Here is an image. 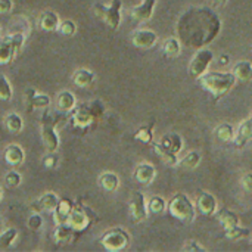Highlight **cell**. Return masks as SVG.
<instances>
[{
    "instance_id": "obj_1",
    "label": "cell",
    "mask_w": 252,
    "mask_h": 252,
    "mask_svg": "<svg viewBox=\"0 0 252 252\" xmlns=\"http://www.w3.org/2000/svg\"><path fill=\"white\" fill-rule=\"evenodd\" d=\"M221 19L211 6H190L177 19L176 32L182 44L201 49L211 44L221 32Z\"/></svg>"
},
{
    "instance_id": "obj_2",
    "label": "cell",
    "mask_w": 252,
    "mask_h": 252,
    "mask_svg": "<svg viewBox=\"0 0 252 252\" xmlns=\"http://www.w3.org/2000/svg\"><path fill=\"white\" fill-rule=\"evenodd\" d=\"M238 78L232 71H207L201 78H198L199 86L211 93L214 99H221L226 96L236 84Z\"/></svg>"
},
{
    "instance_id": "obj_3",
    "label": "cell",
    "mask_w": 252,
    "mask_h": 252,
    "mask_svg": "<svg viewBox=\"0 0 252 252\" xmlns=\"http://www.w3.org/2000/svg\"><path fill=\"white\" fill-rule=\"evenodd\" d=\"M167 208H168L170 214L176 220H179V221H182L185 224H190V223L195 221V217H196V205L183 192H179V193L173 195V198L167 204Z\"/></svg>"
},
{
    "instance_id": "obj_4",
    "label": "cell",
    "mask_w": 252,
    "mask_h": 252,
    "mask_svg": "<svg viewBox=\"0 0 252 252\" xmlns=\"http://www.w3.org/2000/svg\"><path fill=\"white\" fill-rule=\"evenodd\" d=\"M96 220H97L96 214L89 207H86L83 204H75L69 214L68 224L75 230V235L78 236L80 233L86 232Z\"/></svg>"
},
{
    "instance_id": "obj_5",
    "label": "cell",
    "mask_w": 252,
    "mask_h": 252,
    "mask_svg": "<svg viewBox=\"0 0 252 252\" xmlns=\"http://www.w3.org/2000/svg\"><path fill=\"white\" fill-rule=\"evenodd\" d=\"M121 7H123V1L121 0H112L109 4L96 3L93 6V12L109 28L118 30V27L121 24Z\"/></svg>"
},
{
    "instance_id": "obj_6",
    "label": "cell",
    "mask_w": 252,
    "mask_h": 252,
    "mask_svg": "<svg viewBox=\"0 0 252 252\" xmlns=\"http://www.w3.org/2000/svg\"><path fill=\"white\" fill-rule=\"evenodd\" d=\"M25 37L21 32H13L0 40V65H6L21 52Z\"/></svg>"
},
{
    "instance_id": "obj_7",
    "label": "cell",
    "mask_w": 252,
    "mask_h": 252,
    "mask_svg": "<svg viewBox=\"0 0 252 252\" xmlns=\"http://www.w3.org/2000/svg\"><path fill=\"white\" fill-rule=\"evenodd\" d=\"M41 127H40V134H41V143L46 148L47 152H56L59 148V137L55 130L56 120L49 114L44 112L41 115Z\"/></svg>"
},
{
    "instance_id": "obj_8",
    "label": "cell",
    "mask_w": 252,
    "mask_h": 252,
    "mask_svg": "<svg viewBox=\"0 0 252 252\" xmlns=\"http://www.w3.org/2000/svg\"><path fill=\"white\" fill-rule=\"evenodd\" d=\"M100 244L106 251L117 252L123 251L124 248H127V245L130 244V235L126 229L123 227H114L106 230L102 238H100Z\"/></svg>"
},
{
    "instance_id": "obj_9",
    "label": "cell",
    "mask_w": 252,
    "mask_h": 252,
    "mask_svg": "<svg viewBox=\"0 0 252 252\" xmlns=\"http://www.w3.org/2000/svg\"><path fill=\"white\" fill-rule=\"evenodd\" d=\"M214 61V53L208 47L196 49V53L192 56L189 63V75L195 80L201 78L210 68L211 62Z\"/></svg>"
},
{
    "instance_id": "obj_10",
    "label": "cell",
    "mask_w": 252,
    "mask_h": 252,
    "mask_svg": "<svg viewBox=\"0 0 252 252\" xmlns=\"http://www.w3.org/2000/svg\"><path fill=\"white\" fill-rule=\"evenodd\" d=\"M130 216L134 223H142L148 219V205H146V198L143 192L137 190L133 193V198L130 201Z\"/></svg>"
},
{
    "instance_id": "obj_11",
    "label": "cell",
    "mask_w": 252,
    "mask_h": 252,
    "mask_svg": "<svg viewBox=\"0 0 252 252\" xmlns=\"http://www.w3.org/2000/svg\"><path fill=\"white\" fill-rule=\"evenodd\" d=\"M198 211L204 216V217H211V216H216L217 210H219V202L216 199V196L207 190H202L199 192L198 198H196V202H195Z\"/></svg>"
},
{
    "instance_id": "obj_12",
    "label": "cell",
    "mask_w": 252,
    "mask_h": 252,
    "mask_svg": "<svg viewBox=\"0 0 252 252\" xmlns=\"http://www.w3.org/2000/svg\"><path fill=\"white\" fill-rule=\"evenodd\" d=\"M131 41L139 49H152L158 43V34L149 28H139L133 32Z\"/></svg>"
},
{
    "instance_id": "obj_13",
    "label": "cell",
    "mask_w": 252,
    "mask_h": 252,
    "mask_svg": "<svg viewBox=\"0 0 252 252\" xmlns=\"http://www.w3.org/2000/svg\"><path fill=\"white\" fill-rule=\"evenodd\" d=\"M94 120H96V115L93 114L92 108L87 105L78 106L77 109L72 111V115H71V123L77 128H87L94 123Z\"/></svg>"
},
{
    "instance_id": "obj_14",
    "label": "cell",
    "mask_w": 252,
    "mask_h": 252,
    "mask_svg": "<svg viewBox=\"0 0 252 252\" xmlns=\"http://www.w3.org/2000/svg\"><path fill=\"white\" fill-rule=\"evenodd\" d=\"M133 177L136 182H139L140 185H151L155 177H157V168L154 164L151 162H140L133 173Z\"/></svg>"
},
{
    "instance_id": "obj_15",
    "label": "cell",
    "mask_w": 252,
    "mask_h": 252,
    "mask_svg": "<svg viewBox=\"0 0 252 252\" xmlns=\"http://www.w3.org/2000/svg\"><path fill=\"white\" fill-rule=\"evenodd\" d=\"M59 196L53 192H47L44 195H41L37 201H34L30 207L32 213H41V211H52L56 208L58 202H59Z\"/></svg>"
},
{
    "instance_id": "obj_16",
    "label": "cell",
    "mask_w": 252,
    "mask_h": 252,
    "mask_svg": "<svg viewBox=\"0 0 252 252\" xmlns=\"http://www.w3.org/2000/svg\"><path fill=\"white\" fill-rule=\"evenodd\" d=\"M155 6H157V0H142L137 6H134L131 9V18L134 21H149L155 12Z\"/></svg>"
},
{
    "instance_id": "obj_17",
    "label": "cell",
    "mask_w": 252,
    "mask_h": 252,
    "mask_svg": "<svg viewBox=\"0 0 252 252\" xmlns=\"http://www.w3.org/2000/svg\"><path fill=\"white\" fill-rule=\"evenodd\" d=\"M252 140V117L250 115L247 120H244L238 130H236V134H235V139H233V143L238 149L244 148L248 142Z\"/></svg>"
},
{
    "instance_id": "obj_18",
    "label": "cell",
    "mask_w": 252,
    "mask_h": 252,
    "mask_svg": "<svg viewBox=\"0 0 252 252\" xmlns=\"http://www.w3.org/2000/svg\"><path fill=\"white\" fill-rule=\"evenodd\" d=\"M75 202L68 199V198H61L56 208L53 210V221L55 224H62V223H68L69 214L74 208Z\"/></svg>"
},
{
    "instance_id": "obj_19",
    "label": "cell",
    "mask_w": 252,
    "mask_h": 252,
    "mask_svg": "<svg viewBox=\"0 0 252 252\" xmlns=\"http://www.w3.org/2000/svg\"><path fill=\"white\" fill-rule=\"evenodd\" d=\"M3 158L4 162L10 167H19L24 161H25V152L24 149L16 145V143H10L6 146L4 152H3Z\"/></svg>"
},
{
    "instance_id": "obj_20",
    "label": "cell",
    "mask_w": 252,
    "mask_h": 252,
    "mask_svg": "<svg viewBox=\"0 0 252 252\" xmlns=\"http://www.w3.org/2000/svg\"><path fill=\"white\" fill-rule=\"evenodd\" d=\"M75 106H77V99H75L74 93H71L68 90H63L56 96V109L61 114L72 112L75 109Z\"/></svg>"
},
{
    "instance_id": "obj_21",
    "label": "cell",
    "mask_w": 252,
    "mask_h": 252,
    "mask_svg": "<svg viewBox=\"0 0 252 252\" xmlns=\"http://www.w3.org/2000/svg\"><path fill=\"white\" fill-rule=\"evenodd\" d=\"M27 102H28V111L32 109H44L50 105V97L47 94H37L34 89H28L25 92Z\"/></svg>"
},
{
    "instance_id": "obj_22",
    "label": "cell",
    "mask_w": 252,
    "mask_h": 252,
    "mask_svg": "<svg viewBox=\"0 0 252 252\" xmlns=\"http://www.w3.org/2000/svg\"><path fill=\"white\" fill-rule=\"evenodd\" d=\"M158 143L162 145L165 149L171 151L173 154H177V155L183 151V139L177 133H167L165 136H162L159 139Z\"/></svg>"
},
{
    "instance_id": "obj_23",
    "label": "cell",
    "mask_w": 252,
    "mask_h": 252,
    "mask_svg": "<svg viewBox=\"0 0 252 252\" xmlns=\"http://www.w3.org/2000/svg\"><path fill=\"white\" fill-rule=\"evenodd\" d=\"M216 217H217V220L220 221V224L223 226L224 230H229V229H232V227L239 224V216L235 211L227 210V208L217 210Z\"/></svg>"
},
{
    "instance_id": "obj_24",
    "label": "cell",
    "mask_w": 252,
    "mask_h": 252,
    "mask_svg": "<svg viewBox=\"0 0 252 252\" xmlns=\"http://www.w3.org/2000/svg\"><path fill=\"white\" fill-rule=\"evenodd\" d=\"M59 16L53 10H46L38 16V27L43 31H55L59 27Z\"/></svg>"
},
{
    "instance_id": "obj_25",
    "label": "cell",
    "mask_w": 252,
    "mask_h": 252,
    "mask_svg": "<svg viewBox=\"0 0 252 252\" xmlns=\"http://www.w3.org/2000/svg\"><path fill=\"white\" fill-rule=\"evenodd\" d=\"M182 52V41L179 40V37H167L162 43V53L165 58L174 59L180 55Z\"/></svg>"
},
{
    "instance_id": "obj_26",
    "label": "cell",
    "mask_w": 252,
    "mask_h": 252,
    "mask_svg": "<svg viewBox=\"0 0 252 252\" xmlns=\"http://www.w3.org/2000/svg\"><path fill=\"white\" fill-rule=\"evenodd\" d=\"M99 186L105 192H115L120 188V177L112 171H105L99 177Z\"/></svg>"
},
{
    "instance_id": "obj_27",
    "label": "cell",
    "mask_w": 252,
    "mask_h": 252,
    "mask_svg": "<svg viewBox=\"0 0 252 252\" xmlns=\"http://www.w3.org/2000/svg\"><path fill=\"white\" fill-rule=\"evenodd\" d=\"M72 83L77 87H90L94 83V74L86 68H80L72 74Z\"/></svg>"
},
{
    "instance_id": "obj_28",
    "label": "cell",
    "mask_w": 252,
    "mask_h": 252,
    "mask_svg": "<svg viewBox=\"0 0 252 252\" xmlns=\"http://www.w3.org/2000/svg\"><path fill=\"white\" fill-rule=\"evenodd\" d=\"M154 152L157 154V157L164 162V164H167V165H170V167H177V164H179V155L177 154H173L171 151H168V149H165L162 145H159V143H155L154 145Z\"/></svg>"
},
{
    "instance_id": "obj_29",
    "label": "cell",
    "mask_w": 252,
    "mask_h": 252,
    "mask_svg": "<svg viewBox=\"0 0 252 252\" xmlns=\"http://www.w3.org/2000/svg\"><path fill=\"white\" fill-rule=\"evenodd\" d=\"M232 72L241 81H251L252 80V62L251 61H239L235 63Z\"/></svg>"
},
{
    "instance_id": "obj_30",
    "label": "cell",
    "mask_w": 252,
    "mask_h": 252,
    "mask_svg": "<svg viewBox=\"0 0 252 252\" xmlns=\"http://www.w3.org/2000/svg\"><path fill=\"white\" fill-rule=\"evenodd\" d=\"M154 127H155V120H152L151 123L139 127L137 131L134 133V139L145 143V145H151L152 140H154Z\"/></svg>"
},
{
    "instance_id": "obj_31",
    "label": "cell",
    "mask_w": 252,
    "mask_h": 252,
    "mask_svg": "<svg viewBox=\"0 0 252 252\" xmlns=\"http://www.w3.org/2000/svg\"><path fill=\"white\" fill-rule=\"evenodd\" d=\"M75 230L68 224V223H62V224H56V230H55V241L59 244H66L71 242L74 239Z\"/></svg>"
},
{
    "instance_id": "obj_32",
    "label": "cell",
    "mask_w": 252,
    "mask_h": 252,
    "mask_svg": "<svg viewBox=\"0 0 252 252\" xmlns=\"http://www.w3.org/2000/svg\"><path fill=\"white\" fill-rule=\"evenodd\" d=\"M199 164H201V154L198 151H190L182 159H179L177 167H180L183 170H193Z\"/></svg>"
},
{
    "instance_id": "obj_33",
    "label": "cell",
    "mask_w": 252,
    "mask_h": 252,
    "mask_svg": "<svg viewBox=\"0 0 252 252\" xmlns=\"http://www.w3.org/2000/svg\"><path fill=\"white\" fill-rule=\"evenodd\" d=\"M214 134H216L217 139H220L221 142H233L236 131H235V128H233L232 124L223 123V124H220V126L216 127Z\"/></svg>"
},
{
    "instance_id": "obj_34",
    "label": "cell",
    "mask_w": 252,
    "mask_h": 252,
    "mask_svg": "<svg viewBox=\"0 0 252 252\" xmlns=\"http://www.w3.org/2000/svg\"><path fill=\"white\" fill-rule=\"evenodd\" d=\"M4 124H6L7 131H10V133H19V131L22 130V127H24L22 118H21L18 114H15V112H10V114L6 117Z\"/></svg>"
},
{
    "instance_id": "obj_35",
    "label": "cell",
    "mask_w": 252,
    "mask_h": 252,
    "mask_svg": "<svg viewBox=\"0 0 252 252\" xmlns=\"http://www.w3.org/2000/svg\"><path fill=\"white\" fill-rule=\"evenodd\" d=\"M224 236L227 239H230V241H241V239H245V238L251 236V230L247 229V227H242L241 224H238V226L226 230L224 232Z\"/></svg>"
},
{
    "instance_id": "obj_36",
    "label": "cell",
    "mask_w": 252,
    "mask_h": 252,
    "mask_svg": "<svg viewBox=\"0 0 252 252\" xmlns=\"http://www.w3.org/2000/svg\"><path fill=\"white\" fill-rule=\"evenodd\" d=\"M165 208H167V201L162 196H152L148 202V211L154 216L164 213Z\"/></svg>"
},
{
    "instance_id": "obj_37",
    "label": "cell",
    "mask_w": 252,
    "mask_h": 252,
    "mask_svg": "<svg viewBox=\"0 0 252 252\" xmlns=\"http://www.w3.org/2000/svg\"><path fill=\"white\" fill-rule=\"evenodd\" d=\"M18 238V230L10 227L7 230H3L0 233V250H7L10 248V245L16 241Z\"/></svg>"
},
{
    "instance_id": "obj_38",
    "label": "cell",
    "mask_w": 252,
    "mask_h": 252,
    "mask_svg": "<svg viewBox=\"0 0 252 252\" xmlns=\"http://www.w3.org/2000/svg\"><path fill=\"white\" fill-rule=\"evenodd\" d=\"M12 86L10 83L6 80V77L3 74H0V100H10L12 99Z\"/></svg>"
},
{
    "instance_id": "obj_39",
    "label": "cell",
    "mask_w": 252,
    "mask_h": 252,
    "mask_svg": "<svg viewBox=\"0 0 252 252\" xmlns=\"http://www.w3.org/2000/svg\"><path fill=\"white\" fill-rule=\"evenodd\" d=\"M58 30H59V32H61L62 35L72 37V35L77 32V25H75V22H74V21H71V19H65V21H62V22H59Z\"/></svg>"
},
{
    "instance_id": "obj_40",
    "label": "cell",
    "mask_w": 252,
    "mask_h": 252,
    "mask_svg": "<svg viewBox=\"0 0 252 252\" xmlns=\"http://www.w3.org/2000/svg\"><path fill=\"white\" fill-rule=\"evenodd\" d=\"M21 182H22V177H21V174H19L18 171H9V173L4 176V183H6V186L10 188V189L18 188V186L21 185Z\"/></svg>"
},
{
    "instance_id": "obj_41",
    "label": "cell",
    "mask_w": 252,
    "mask_h": 252,
    "mask_svg": "<svg viewBox=\"0 0 252 252\" xmlns=\"http://www.w3.org/2000/svg\"><path fill=\"white\" fill-rule=\"evenodd\" d=\"M43 167L47 168V170H55L56 165H58V157L55 152H47V155L43 157V161H41Z\"/></svg>"
},
{
    "instance_id": "obj_42",
    "label": "cell",
    "mask_w": 252,
    "mask_h": 252,
    "mask_svg": "<svg viewBox=\"0 0 252 252\" xmlns=\"http://www.w3.org/2000/svg\"><path fill=\"white\" fill-rule=\"evenodd\" d=\"M27 226L30 230H38L43 226V219H41L40 213H32L27 221Z\"/></svg>"
},
{
    "instance_id": "obj_43",
    "label": "cell",
    "mask_w": 252,
    "mask_h": 252,
    "mask_svg": "<svg viewBox=\"0 0 252 252\" xmlns=\"http://www.w3.org/2000/svg\"><path fill=\"white\" fill-rule=\"evenodd\" d=\"M182 251L185 252H205L207 248L201 245L198 241H186V244L182 247Z\"/></svg>"
},
{
    "instance_id": "obj_44",
    "label": "cell",
    "mask_w": 252,
    "mask_h": 252,
    "mask_svg": "<svg viewBox=\"0 0 252 252\" xmlns=\"http://www.w3.org/2000/svg\"><path fill=\"white\" fill-rule=\"evenodd\" d=\"M241 185H242V188L247 192H251L252 193V173H245L241 177Z\"/></svg>"
},
{
    "instance_id": "obj_45",
    "label": "cell",
    "mask_w": 252,
    "mask_h": 252,
    "mask_svg": "<svg viewBox=\"0 0 252 252\" xmlns=\"http://www.w3.org/2000/svg\"><path fill=\"white\" fill-rule=\"evenodd\" d=\"M13 7L12 0H0V13H9Z\"/></svg>"
},
{
    "instance_id": "obj_46",
    "label": "cell",
    "mask_w": 252,
    "mask_h": 252,
    "mask_svg": "<svg viewBox=\"0 0 252 252\" xmlns=\"http://www.w3.org/2000/svg\"><path fill=\"white\" fill-rule=\"evenodd\" d=\"M227 1L229 0H207V3H208V6H211V7H224L226 4H227Z\"/></svg>"
},
{
    "instance_id": "obj_47",
    "label": "cell",
    "mask_w": 252,
    "mask_h": 252,
    "mask_svg": "<svg viewBox=\"0 0 252 252\" xmlns=\"http://www.w3.org/2000/svg\"><path fill=\"white\" fill-rule=\"evenodd\" d=\"M219 62H220V65H227V63L230 62V58H229L226 53H223V55L219 58Z\"/></svg>"
},
{
    "instance_id": "obj_48",
    "label": "cell",
    "mask_w": 252,
    "mask_h": 252,
    "mask_svg": "<svg viewBox=\"0 0 252 252\" xmlns=\"http://www.w3.org/2000/svg\"><path fill=\"white\" fill-rule=\"evenodd\" d=\"M1 227H3V221H1V217H0V233H1Z\"/></svg>"
},
{
    "instance_id": "obj_49",
    "label": "cell",
    "mask_w": 252,
    "mask_h": 252,
    "mask_svg": "<svg viewBox=\"0 0 252 252\" xmlns=\"http://www.w3.org/2000/svg\"><path fill=\"white\" fill-rule=\"evenodd\" d=\"M1 196H3V189H1V186H0V201H1Z\"/></svg>"
},
{
    "instance_id": "obj_50",
    "label": "cell",
    "mask_w": 252,
    "mask_h": 252,
    "mask_svg": "<svg viewBox=\"0 0 252 252\" xmlns=\"http://www.w3.org/2000/svg\"><path fill=\"white\" fill-rule=\"evenodd\" d=\"M251 117H252V111H251Z\"/></svg>"
},
{
    "instance_id": "obj_51",
    "label": "cell",
    "mask_w": 252,
    "mask_h": 252,
    "mask_svg": "<svg viewBox=\"0 0 252 252\" xmlns=\"http://www.w3.org/2000/svg\"><path fill=\"white\" fill-rule=\"evenodd\" d=\"M0 30H1V27H0Z\"/></svg>"
}]
</instances>
